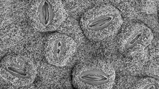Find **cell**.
Instances as JSON below:
<instances>
[{
	"label": "cell",
	"mask_w": 159,
	"mask_h": 89,
	"mask_svg": "<svg viewBox=\"0 0 159 89\" xmlns=\"http://www.w3.org/2000/svg\"><path fill=\"white\" fill-rule=\"evenodd\" d=\"M76 49L75 41L69 36L57 33L51 36L47 43L46 56L50 64L57 66L66 65Z\"/></svg>",
	"instance_id": "obj_5"
},
{
	"label": "cell",
	"mask_w": 159,
	"mask_h": 89,
	"mask_svg": "<svg viewBox=\"0 0 159 89\" xmlns=\"http://www.w3.org/2000/svg\"><path fill=\"white\" fill-rule=\"evenodd\" d=\"M37 73L35 66L26 57H8L1 64V77L14 86H25L32 83Z\"/></svg>",
	"instance_id": "obj_4"
},
{
	"label": "cell",
	"mask_w": 159,
	"mask_h": 89,
	"mask_svg": "<svg viewBox=\"0 0 159 89\" xmlns=\"http://www.w3.org/2000/svg\"><path fill=\"white\" fill-rule=\"evenodd\" d=\"M153 38L151 31L144 24L133 26L120 37V50L130 56L143 51L150 44Z\"/></svg>",
	"instance_id": "obj_6"
},
{
	"label": "cell",
	"mask_w": 159,
	"mask_h": 89,
	"mask_svg": "<svg viewBox=\"0 0 159 89\" xmlns=\"http://www.w3.org/2000/svg\"><path fill=\"white\" fill-rule=\"evenodd\" d=\"M111 66L98 62L80 65L73 74V83L81 89H111L115 78Z\"/></svg>",
	"instance_id": "obj_2"
},
{
	"label": "cell",
	"mask_w": 159,
	"mask_h": 89,
	"mask_svg": "<svg viewBox=\"0 0 159 89\" xmlns=\"http://www.w3.org/2000/svg\"><path fill=\"white\" fill-rule=\"evenodd\" d=\"M30 17L37 29L48 32L57 30L67 14L60 1L42 0L32 6Z\"/></svg>",
	"instance_id": "obj_3"
},
{
	"label": "cell",
	"mask_w": 159,
	"mask_h": 89,
	"mask_svg": "<svg viewBox=\"0 0 159 89\" xmlns=\"http://www.w3.org/2000/svg\"><path fill=\"white\" fill-rule=\"evenodd\" d=\"M134 88L141 89H159V83L158 80L147 78L138 82Z\"/></svg>",
	"instance_id": "obj_7"
},
{
	"label": "cell",
	"mask_w": 159,
	"mask_h": 89,
	"mask_svg": "<svg viewBox=\"0 0 159 89\" xmlns=\"http://www.w3.org/2000/svg\"><path fill=\"white\" fill-rule=\"evenodd\" d=\"M122 23L120 12L112 6L92 9L81 19L84 34L93 40H101L115 34Z\"/></svg>",
	"instance_id": "obj_1"
}]
</instances>
